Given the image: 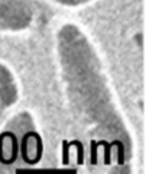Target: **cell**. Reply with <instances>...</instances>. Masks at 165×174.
Wrapping results in <instances>:
<instances>
[]
</instances>
